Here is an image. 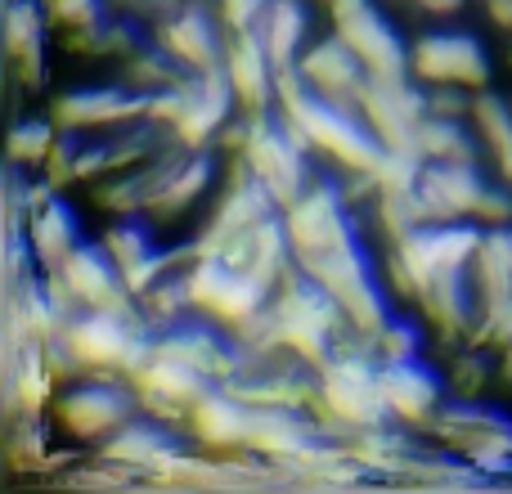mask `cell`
I'll use <instances>...</instances> for the list:
<instances>
[{
  "label": "cell",
  "instance_id": "13",
  "mask_svg": "<svg viewBox=\"0 0 512 494\" xmlns=\"http://www.w3.org/2000/svg\"><path fill=\"white\" fill-rule=\"evenodd\" d=\"M54 270L68 279V288L77 292L81 310H117V315H140V301L126 288L122 265L108 256L104 243H81L77 252L68 256Z\"/></svg>",
  "mask_w": 512,
  "mask_h": 494
},
{
  "label": "cell",
  "instance_id": "15",
  "mask_svg": "<svg viewBox=\"0 0 512 494\" xmlns=\"http://www.w3.org/2000/svg\"><path fill=\"white\" fill-rule=\"evenodd\" d=\"M248 427H252V405L239 396V391L216 382V387L189 409L185 432L194 436L198 450L230 454V450H243V445H248Z\"/></svg>",
  "mask_w": 512,
  "mask_h": 494
},
{
  "label": "cell",
  "instance_id": "36",
  "mask_svg": "<svg viewBox=\"0 0 512 494\" xmlns=\"http://www.w3.org/2000/svg\"><path fill=\"white\" fill-rule=\"evenodd\" d=\"M499 378H504L508 387H512V346H504V351H499Z\"/></svg>",
  "mask_w": 512,
  "mask_h": 494
},
{
  "label": "cell",
  "instance_id": "14",
  "mask_svg": "<svg viewBox=\"0 0 512 494\" xmlns=\"http://www.w3.org/2000/svg\"><path fill=\"white\" fill-rule=\"evenodd\" d=\"M279 212H283L279 198H274L256 176L252 180H230V185H221V198H216L207 225L194 234L198 256H221L234 234L252 230V225L270 221V216H279Z\"/></svg>",
  "mask_w": 512,
  "mask_h": 494
},
{
  "label": "cell",
  "instance_id": "26",
  "mask_svg": "<svg viewBox=\"0 0 512 494\" xmlns=\"http://www.w3.org/2000/svg\"><path fill=\"white\" fill-rule=\"evenodd\" d=\"M99 243L108 247V256H113L122 270H131V265H140L144 256L158 252L153 230H149V216H113V225L99 234Z\"/></svg>",
  "mask_w": 512,
  "mask_h": 494
},
{
  "label": "cell",
  "instance_id": "5",
  "mask_svg": "<svg viewBox=\"0 0 512 494\" xmlns=\"http://www.w3.org/2000/svg\"><path fill=\"white\" fill-rule=\"evenodd\" d=\"M364 122L373 126L387 153H414L418 158V126L427 117V86L409 77H369L360 99Z\"/></svg>",
  "mask_w": 512,
  "mask_h": 494
},
{
  "label": "cell",
  "instance_id": "16",
  "mask_svg": "<svg viewBox=\"0 0 512 494\" xmlns=\"http://www.w3.org/2000/svg\"><path fill=\"white\" fill-rule=\"evenodd\" d=\"M310 441H319V423L310 409L297 405H252V427H248V445L243 450L270 459L274 468L288 463L297 450H306Z\"/></svg>",
  "mask_w": 512,
  "mask_h": 494
},
{
  "label": "cell",
  "instance_id": "4",
  "mask_svg": "<svg viewBox=\"0 0 512 494\" xmlns=\"http://www.w3.org/2000/svg\"><path fill=\"white\" fill-rule=\"evenodd\" d=\"M189 292H194V310L207 315L221 328H239L248 315L274 301V288L256 274H243L234 265H225L221 256H198L185 270Z\"/></svg>",
  "mask_w": 512,
  "mask_h": 494
},
{
  "label": "cell",
  "instance_id": "30",
  "mask_svg": "<svg viewBox=\"0 0 512 494\" xmlns=\"http://www.w3.org/2000/svg\"><path fill=\"white\" fill-rule=\"evenodd\" d=\"M45 14H50V27H59V32H77V27H95L104 23L113 9H108V0H41Z\"/></svg>",
  "mask_w": 512,
  "mask_h": 494
},
{
  "label": "cell",
  "instance_id": "22",
  "mask_svg": "<svg viewBox=\"0 0 512 494\" xmlns=\"http://www.w3.org/2000/svg\"><path fill=\"white\" fill-rule=\"evenodd\" d=\"M477 131L468 117H436L427 113L418 126V158L423 162H481Z\"/></svg>",
  "mask_w": 512,
  "mask_h": 494
},
{
  "label": "cell",
  "instance_id": "9",
  "mask_svg": "<svg viewBox=\"0 0 512 494\" xmlns=\"http://www.w3.org/2000/svg\"><path fill=\"white\" fill-rule=\"evenodd\" d=\"M297 68H301L306 86L315 90L319 99H328V104H337V108H351V113H360L364 86H369V68H364L360 54H355L337 32L315 36V41L306 45V54L297 59Z\"/></svg>",
  "mask_w": 512,
  "mask_h": 494
},
{
  "label": "cell",
  "instance_id": "7",
  "mask_svg": "<svg viewBox=\"0 0 512 494\" xmlns=\"http://www.w3.org/2000/svg\"><path fill=\"white\" fill-rule=\"evenodd\" d=\"M153 45L171 54L185 72H216L225 68V50H230V32H225L216 0H189L180 14H171L167 23L149 27Z\"/></svg>",
  "mask_w": 512,
  "mask_h": 494
},
{
  "label": "cell",
  "instance_id": "28",
  "mask_svg": "<svg viewBox=\"0 0 512 494\" xmlns=\"http://www.w3.org/2000/svg\"><path fill=\"white\" fill-rule=\"evenodd\" d=\"M445 382H450V396H459V400H481V391L490 387L486 346H459V351H450V364H445Z\"/></svg>",
  "mask_w": 512,
  "mask_h": 494
},
{
  "label": "cell",
  "instance_id": "32",
  "mask_svg": "<svg viewBox=\"0 0 512 494\" xmlns=\"http://www.w3.org/2000/svg\"><path fill=\"white\" fill-rule=\"evenodd\" d=\"M265 9H270V0H216V14H221V23L230 36L261 32Z\"/></svg>",
  "mask_w": 512,
  "mask_h": 494
},
{
  "label": "cell",
  "instance_id": "29",
  "mask_svg": "<svg viewBox=\"0 0 512 494\" xmlns=\"http://www.w3.org/2000/svg\"><path fill=\"white\" fill-rule=\"evenodd\" d=\"M373 351H378V364H405V360H423V333L418 324L391 315V324L373 337Z\"/></svg>",
  "mask_w": 512,
  "mask_h": 494
},
{
  "label": "cell",
  "instance_id": "21",
  "mask_svg": "<svg viewBox=\"0 0 512 494\" xmlns=\"http://www.w3.org/2000/svg\"><path fill=\"white\" fill-rule=\"evenodd\" d=\"M472 283H477V306L512 297V225H490L486 239L472 261Z\"/></svg>",
  "mask_w": 512,
  "mask_h": 494
},
{
  "label": "cell",
  "instance_id": "27",
  "mask_svg": "<svg viewBox=\"0 0 512 494\" xmlns=\"http://www.w3.org/2000/svg\"><path fill=\"white\" fill-rule=\"evenodd\" d=\"M45 454H50V445H45L36 414H18L14 423H5V459L14 472H41Z\"/></svg>",
  "mask_w": 512,
  "mask_h": 494
},
{
  "label": "cell",
  "instance_id": "24",
  "mask_svg": "<svg viewBox=\"0 0 512 494\" xmlns=\"http://www.w3.org/2000/svg\"><path fill=\"white\" fill-rule=\"evenodd\" d=\"M472 131H477V140H481V149L495 158V153H504L512 149V99L504 104V99L495 95V90H477L472 95Z\"/></svg>",
  "mask_w": 512,
  "mask_h": 494
},
{
  "label": "cell",
  "instance_id": "18",
  "mask_svg": "<svg viewBox=\"0 0 512 494\" xmlns=\"http://www.w3.org/2000/svg\"><path fill=\"white\" fill-rule=\"evenodd\" d=\"M45 32H50V14H45L41 0H9L5 50L23 90H41L45 81Z\"/></svg>",
  "mask_w": 512,
  "mask_h": 494
},
{
  "label": "cell",
  "instance_id": "17",
  "mask_svg": "<svg viewBox=\"0 0 512 494\" xmlns=\"http://www.w3.org/2000/svg\"><path fill=\"white\" fill-rule=\"evenodd\" d=\"M225 77H230L234 99H239L243 113H265V108H274V77H279V68H274L270 50H265V41L256 32L230 36Z\"/></svg>",
  "mask_w": 512,
  "mask_h": 494
},
{
  "label": "cell",
  "instance_id": "8",
  "mask_svg": "<svg viewBox=\"0 0 512 494\" xmlns=\"http://www.w3.org/2000/svg\"><path fill=\"white\" fill-rule=\"evenodd\" d=\"M135 391H140V409L158 423H171V427H185L189 423V409L216 387L212 378H203L198 369L189 364L171 360V355H153L140 373H135Z\"/></svg>",
  "mask_w": 512,
  "mask_h": 494
},
{
  "label": "cell",
  "instance_id": "34",
  "mask_svg": "<svg viewBox=\"0 0 512 494\" xmlns=\"http://www.w3.org/2000/svg\"><path fill=\"white\" fill-rule=\"evenodd\" d=\"M409 5H418L423 14H436V18H450V14H459L468 0H409Z\"/></svg>",
  "mask_w": 512,
  "mask_h": 494
},
{
  "label": "cell",
  "instance_id": "23",
  "mask_svg": "<svg viewBox=\"0 0 512 494\" xmlns=\"http://www.w3.org/2000/svg\"><path fill=\"white\" fill-rule=\"evenodd\" d=\"M189 72L180 68L176 59H171L162 45H153V36H149V45H140V50L131 54V59H122V86H131V90H140V95H158V90H167V86H176V81H185Z\"/></svg>",
  "mask_w": 512,
  "mask_h": 494
},
{
  "label": "cell",
  "instance_id": "33",
  "mask_svg": "<svg viewBox=\"0 0 512 494\" xmlns=\"http://www.w3.org/2000/svg\"><path fill=\"white\" fill-rule=\"evenodd\" d=\"M472 95L463 86H427V113L436 117H472Z\"/></svg>",
  "mask_w": 512,
  "mask_h": 494
},
{
  "label": "cell",
  "instance_id": "2",
  "mask_svg": "<svg viewBox=\"0 0 512 494\" xmlns=\"http://www.w3.org/2000/svg\"><path fill=\"white\" fill-rule=\"evenodd\" d=\"M140 391L131 378L117 373H86V378L59 387L50 405V418L81 445H104L113 432H122L131 418H140Z\"/></svg>",
  "mask_w": 512,
  "mask_h": 494
},
{
  "label": "cell",
  "instance_id": "20",
  "mask_svg": "<svg viewBox=\"0 0 512 494\" xmlns=\"http://www.w3.org/2000/svg\"><path fill=\"white\" fill-rule=\"evenodd\" d=\"M310 0H270V9H265V23H261V41L265 50H270L274 68H292V63L306 54V45L315 41L310 36Z\"/></svg>",
  "mask_w": 512,
  "mask_h": 494
},
{
  "label": "cell",
  "instance_id": "6",
  "mask_svg": "<svg viewBox=\"0 0 512 494\" xmlns=\"http://www.w3.org/2000/svg\"><path fill=\"white\" fill-rule=\"evenodd\" d=\"M409 72L423 86H463V90H486L490 77H495L486 45L468 32H427L418 41H409Z\"/></svg>",
  "mask_w": 512,
  "mask_h": 494
},
{
  "label": "cell",
  "instance_id": "3",
  "mask_svg": "<svg viewBox=\"0 0 512 494\" xmlns=\"http://www.w3.org/2000/svg\"><path fill=\"white\" fill-rule=\"evenodd\" d=\"M283 221H288L292 252L297 256H319V252H337V247L360 243V216H355V207H346L333 176L310 180L306 194L292 207H283Z\"/></svg>",
  "mask_w": 512,
  "mask_h": 494
},
{
  "label": "cell",
  "instance_id": "19",
  "mask_svg": "<svg viewBox=\"0 0 512 494\" xmlns=\"http://www.w3.org/2000/svg\"><path fill=\"white\" fill-rule=\"evenodd\" d=\"M23 234H27V243H32L41 270L63 265L81 247V221H77V212H72V203H63V194L54 198V203H45L41 212L27 216Z\"/></svg>",
  "mask_w": 512,
  "mask_h": 494
},
{
  "label": "cell",
  "instance_id": "35",
  "mask_svg": "<svg viewBox=\"0 0 512 494\" xmlns=\"http://www.w3.org/2000/svg\"><path fill=\"white\" fill-rule=\"evenodd\" d=\"M495 171H499V180H504V185H512V149L495 153Z\"/></svg>",
  "mask_w": 512,
  "mask_h": 494
},
{
  "label": "cell",
  "instance_id": "31",
  "mask_svg": "<svg viewBox=\"0 0 512 494\" xmlns=\"http://www.w3.org/2000/svg\"><path fill=\"white\" fill-rule=\"evenodd\" d=\"M81 140H86V131H63L59 140H54V149H50V158H45V167H41V176L50 180L59 194L77 185V153H81Z\"/></svg>",
  "mask_w": 512,
  "mask_h": 494
},
{
  "label": "cell",
  "instance_id": "1",
  "mask_svg": "<svg viewBox=\"0 0 512 494\" xmlns=\"http://www.w3.org/2000/svg\"><path fill=\"white\" fill-rule=\"evenodd\" d=\"M274 310H279V346L292 355H301L306 364H324L333 355V346L351 333L342 306L328 288H319L301 265H292L274 288Z\"/></svg>",
  "mask_w": 512,
  "mask_h": 494
},
{
  "label": "cell",
  "instance_id": "12",
  "mask_svg": "<svg viewBox=\"0 0 512 494\" xmlns=\"http://www.w3.org/2000/svg\"><path fill=\"white\" fill-rule=\"evenodd\" d=\"M486 189L490 180L481 171V162H423V176H418V198H423L427 225L477 221Z\"/></svg>",
  "mask_w": 512,
  "mask_h": 494
},
{
  "label": "cell",
  "instance_id": "25",
  "mask_svg": "<svg viewBox=\"0 0 512 494\" xmlns=\"http://www.w3.org/2000/svg\"><path fill=\"white\" fill-rule=\"evenodd\" d=\"M59 122L50 113L45 117H23L9 135V167H27V171H41L45 158H50L54 140H59Z\"/></svg>",
  "mask_w": 512,
  "mask_h": 494
},
{
  "label": "cell",
  "instance_id": "11",
  "mask_svg": "<svg viewBox=\"0 0 512 494\" xmlns=\"http://www.w3.org/2000/svg\"><path fill=\"white\" fill-rule=\"evenodd\" d=\"M50 117L59 122V131H117V126L149 117V95L131 86H86V90H63L54 95Z\"/></svg>",
  "mask_w": 512,
  "mask_h": 494
},
{
  "label": "cell",
  "instance_id": "10",
  "mask_svg": "<svg viewBox=\"0 0 512 494\" xmlns=\"http://www.w3.org/2000/svg\"><path fill=\"white\" fill-rule=\"evenodd\" d=\"M378 382H382V400H387V409H391V423L409 427V432H418V436H427L432 418L441 414L445 396H450V382H445V373L427 369L423 360L382 364Z\"/></svg>",
  "mask_w": 512,
  "mask_h": 494
}]
</instances>
